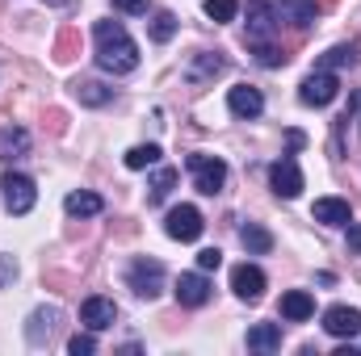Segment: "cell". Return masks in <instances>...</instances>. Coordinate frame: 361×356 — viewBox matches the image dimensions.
Segmentation results:
<instances>
[{
    "label": "cell",
    "instance_id": "7a4b0ae2",
    "mask_svg": "<svg viewBox=\"0 0 361 356\" xmlns=\"http://www.w3.org/2000/svg\"><path fill=\"white\" fill-rule=\"evenodd\" d=\"M185 168L193 172L197 193H206V197H214V193L227 184V164H223V160H214V155H189V160H185Z\"/></svg>",
    "mask_w": 361,
    "mask_h": 356
},
{
    "label": "cell",
    "instance_id": "8fae6325",
    "mask_svg": "<svg viewBox=\"0 0 361 356\" xmlns=\"http://www.w3.org/2000/svg\"><path fill=\"white\" fill-rule=\"evenodd\" d=\"M173 293H177L180 306H206V302H210V281H206L202 268H197V272H180Z\"/></svg>",
    "mask_w": 361,
    "mask_h": 356
},
{
    "label": "cell",
    "instance_id": "277c9868",
    "mask_svg": "<svg viewBox=\"0 0 361 356\" xmlns=\"http://www.w3.org/2000/svg\"><path fill=\"white\" fill-rule=\"evenodd\" d=\"M126 285H130L139 298H147V302L160 298V289H164V265H160V260H147V256L135 260L130 272H126Z\"/></svg>",
    "mask_w": 361,
    "mask_h": 356
},
{
    "label": "cell",
    "instance_id": "e575fe53",
    "mask_svg": "<svg viewBox=\"0 0 361 356\" xmlns=\"http://www.w3.org/2000/svg\"><path fill=\"white\" fill-rule=\"evenodd\" d=\"M349 248L361 252V227H349Z\"/></svg>",
    "mask_w": 361,
    "mask_h": 356
},
{
    "label": "cell",
    "instance_id": "ba28073f",
    "mask_svg": "<svg viewBox=\"0 0 361 356\" xmlns=\"http://www.w3.org/2000/svg\"><path fill=\"white\" fill-rule=\"evenodd\" d=\"M269 180H273V193L286 197V201H294V197L302 193V172H298V164H294L290 155H281L269 168Z\"/></svg>",
    "mask_w": 361,
    "mask_h": 356
},
{
    "label": "cell",
    "instance_id": "603a6c76",
    "mask_svg": "<svg viewBox=\"0 0 361 356\" xmlns=\"http://www.w3.org/2000/svg\"><path fill=\"white\" fill-rule=\"evenodd\" d=\"M177 168H160V172H156V177H152V184H147V201H152V205H160V201H164V197H169V193H173V184H177Z\"/></svg>",
    "mask_w": 361,
    "mask_h": 356
},
{
    "label": "cell",
    "instance_id": "f1b7e54d",
    "mask_svg": "<svg viewBox=\"0 0 361 356\" xmlns=\"http://www.w3.org/2000/svg\"><path fill=\"white\" fill-rule=\"evenodd\" d=\"M257 51V63H265V68H281L290 55L281 51V46H273V42H261V46H252Z\"/></svg>",
    "mask_w": 361,
    "mask_h": 356
},
{
    "label": "cell",
    "instance_id": "cb8c5ba5",
    "mask_svg": "<svg viewBox=\"0 0 361 356\" xmlns=\"http://www.w3.org/2000/svg\"><path fill=\"white\" fill-rule=\"evenodd\" d=\"M353 63H357V46H353V42H341V46H332V51L319 59V68H328V72H332V68H353Z\"/></svg>",
    "mask_w": 361,
    "mask_h": 356
},
{
    "label": "cell",
    "instance_id": "ac0fdd59",
    "mask_svg": "<svg viewBox=\"0 0 361 356\" xmlns=\"http://www.w3.org/2000/svg\"><path fill=\"white\" fill-rule=\"evenodd\" d=\"M25 151H30V134L17 130V126H4V130H0V164H4V160H21Z\"/></svg>",
    "mask_w": 361,
    "mask_h": 356
},
{
    "label": "cell",
    "instance_id": "4fadbf2b",
    "mask_svg": "<svg viewBox=\"0 0 361 356\" xmlns=\"http://www.w3.org/2000/svg\"><path fill=\"white\" fill-rule=\"evenodd\" d=\"M114 319H118V306H114L109 298H85V306H80V323H85L89 331H109Z\"/></svg>",
    "mask_w": 361,
    "mask_h": 356
},
{
    "label": "cell",
    "instance_id": "3957f363",
    "mask_svg": "<svg viewBox=\"0 0 361 356\" xmlns=\"http://www.w3.org/2000/svg\"><path fill=\"white\" fill-rule=\"evenodd\" d=\"M0 193H4V210H8V214H30V210H34V201H38L34 180L21 177V172H4Z\"/></svg>",
    "mask_w": 361,
    "mask_h": 356
},
{
    "label": "cell",
    "instance_id": "d6a6232c",
    "mask_svg": "<svg viewBox=\"0 0 361 356\" xmlns=\"http://www.w3.org/2000/svg\"><path fill=\"white\" fill-rule=\"evenodd\" d=\"M13 276H17V265H13V256H0V289H4Z\"/></svg>",
    "mask_w": 361,
    "mask_h": 356
},
{
    "label": "cell",
    "instance_id": "d590c367",
    "mask_svg": "<svg viewBox=\"0 0 361 356\" xmlns=\"http://www.w3.org/2000/svg\"><path fill=\"white\" fill-rule=\"evenodd\" d=\"M328 4H332V0H328Z\"/></svg>",
    "mask_w": 361,
    "mask_h": 356
},
{
    "label": "cell",
    "instance_id": "1f68e13d",
    "mask_svg": "<svg viewBox=\"0 0 361 356\" xmlns=\"http://www.w3.org/2000/svg\"><path fill=\"white\" fill-rule=\"evenodd\" d=\"M55 59H59V63H68V59H76V34H72V30H68V34L59 38V55H55Z\"/></svg>",
    "mask_w": 361,
    "mask_h": 356
},
{
    "label": "cell",
    "instance_id": "4316f807",
    "mask_svg": "<svg viewBox=\"0 0 361 356\" xmlns=\"http://www.w3.org/2000/svg\"><path fill=\"white\" fill-rule=\"evenodd\" d=\"M173 34H177V17H173V13H156V17H152V38H156V42H169Z\"/></svg>",
    "mask_w": 361,
    "mask_h": 356
},
{
    "label": "cell",
    "instance_id": "ffe728a7",
    "mask_svg": "<svg viewBox=\"0 0 361 356\" xmlns=\"http://www.w3.org/2000/svg\"><path fill=\"white\" fill-rule=\"evenodd\" d=\"M63 210L72 214V218H92V214H101L105 210V201L97 197V193H68V201H63Z\"/></svg>",
    "mask_w": 361,
    "mask_h": 356
},
{
    "label": "cell",
    "instance_id": "8992f818",
    "mask_svg": "<svg viewBox=\"0 0 361 356\" xmlns=\"http://www.w3.org/2000/svg\"><path fill=\"white\" fill-rule=\"evenodd\" d=\"M202 214H197V205H177V210H169V218H164V231H169V239H177V243H193L197 235H202Z\"/></svg>",
    "mask_w": 361,
    "mask_h": 356
},
{
    "label": "cell",
    "instance_id": "836d02e7",
    "mask_svg": "<svg viewBox=\"0 0 361 356\" xmlns=\"http://www.w3.org/2000/svg\"><path fill=\"white\" fill-rule=\"evenodd\" d=\"M114 4H118L122 13H143V8H147V0H114Z\"/></svg>",
    "mask_w": 361,
    "mask_h": 356
},
{
    "label": "cell",
    "instance_id": "30bf717a",
    "mask_svg": "<svg viewBox=\"0 0 361 356\" xmlns=\"http://www.w3.org/2000/svg\"><path fill=\"white\" fill-rule=\"evenodd\" d=\"M231 289H235L244 302H261V298H265V272L257 265H235L231 268Z\"/></svg>",
    "mask_w": 361,
    "mask_h": 356
},
{
    "label": "cell",
    "instance_id": "4dcf8cb0",
    "mask_svg": "<svg viewBox=\"0 0 361 356\" xmlns=\"http://www.w3.org/2000/svg\"><path fill=\"white\" fill-rule=\"evenodd\" d=\"M68 352L89 356V352H97V340H92V336H72V340H68Z\"/></svg>",
    "mask_w": 361,
    "mask_h": 356
},
{
    "label": "cell",
    "instance_id": "e0dca14e",
    "mask_svg": "<svg viewBox=\"0 0 361 356\" xmlns=\"http://www.w3.org/2000/svg\"><path fill=\"white\" fill-rule=\"evenodd\" d=\"M248 348H252V352H277V348H281V327H277V323H257V327H248Z\"/></svg>",
    "mask_w": 361,
    "mask_h": 356
},
{
    "label": "cell",
    "instance_id": "484cf974",
    "mask_svg": "<svg viewBox=\"0 0 361 356\" xmlns=\"http://www.w3.org/2000/svg\"><path fill=\"white\" fill-rule=\"evenodd\" d=\"M76 96L85 101V105H105L114 89H105V84H97V80H76Z\"/></svg>",
    "mask_w": 361,
    "mask_h": 356
},
{
    "label": "cell",
    "instance_id": "52a82bcc",
    "mask_svg": "<svg viewBox=\"0 0 361 356\" xmlns=\"http://www.w3.org/2000/svg\"><path fill=\"white\" fill-rule=\"evenodd\" d=\"M273 30H277V8L265 0H252L248 4V46L273 42Z\"/></svg>",
    "mask_w": 361,
    "mask_h": 356
},
{
    "label": "cell",
    "instance_id": "f546056e",
    "mask_svg": "<svg viewBox=\"0 0 361 356\" xmlns=\"http://www.w3.org/2000/svg\"><path fill=\"white\" fill-rule=\"evenodd\" d=\"M219 265H223V252H219V248H202V252H197V268H202V272H214Z\"/></svg>",
    "mask_w": 361,
    "mask_h": 356
},
{
    "label": "cell",
    "instance_id": "5b68a950",
    "mask_svg": "<svg viewBox=\"0 0 361 356\" xmlns=\"http://www.w3.org/2000/svg\"><path fill=\"white\" fill-rule=\"evenodd\" d=\"M336 92H341V80H336L328 68H315V72L302 80L298 101H302V105H315V109H324V105H332V101H336Z\"/></svg>",
    "mask_w": 361,
    "mask_h": 356
},
{
    "label": "cell",
    "instance_id": "2e32d148",
    "mask_svg": "<svg viewBox=\"0 0 361 356\" xmlns=\"http://www.w3.org/2000/svg\"><path fill=\"white\" fill-rule=\"evenodd\" d=\"M281 314H286L290 323H302V319L315 314V298H311L307 289H290V293H281Z\"/></svg>",
    "mask_w": 361,
    "mask_h": 356
},
{
    "label": "cell",
    "instance_id": "9c48e42d",
    "mask_svg": "<svg viewBox=\"0 0 361 356\" xmlns=\"http://www.w3.org/2000/svg\"><path fill=\"white\" fill-rule=\"evenodd\" d=\"M324 331L336 336V340L361 336V310H353V306H332V310H324Z\"/></svg>",
    "mask_w": 361,
    "mask_h": 356
},
{
    "label": "cell",
    "instance_id": "83f0119b",
    "mask_svg": "<svg viewBox=\"0 0 361 356\" xmlns=\"http://www.w3.org/2000/svg\"><path fill=\"white\" fill-rule=\"evenodd\" d=\"M202 8H206L210 21H235V8H240V4H235V0H206Z\"/></svg>",
    "mask_w": 361,
    "mask_h": 356
},
{
    "label": "cell",
    "instance_id": "7402d4cb",
    "mask_svg": "<svg viewBox=\"0 0 361 356\" xmlns=\"http://www.w3.org/2000/svg\"><path fill=\"white\" fill-rule=\"evenodd\" d=\"M240 243H244L252 256H265V252H273V235L265 231V227H257V222H248V227L240 231Z\"/></svg>",
    "mask_w": 361,
    "mask_h": 356
},
{
    "label": "cell",
    "instance_id": "9a60e30c",
    "mask_svg": "<svg viewBox=\"0 0 361 356\" xmlns=\"http://www.w3.org/2000/svg\"><path fill=\"white\" fill-rule=\"evenodd\" d=\"M227 105H231L235 117H261L265 96H261V89H252V84H235V89L227 92Z\"/></svg>",
    "mask_w": 361,
    "mask_h": 356
},
{
    "label": "cell",
    "instance_id": "d6986e66",
    "mask_svg": "<svg viewBox=\"0 0 361 356\" xmlns=\"http://www.w3.org/2000/svg\"><path fill=\"white\" fill-rule=\"evenodd\" d=\"M55 323H59V310L55 306H47V310H34L30 314V344H42V340H51V331H55Z\"/></svg>",
    "mask_w": 361,
    "mask_h": 356
},
{
    "label": "cell",
    "instance_id": "6da1fadb",
    "mask_svg": "<svg viewBox=\"0 0 361 356\" xmlns=\"http://www.w3.org/2000/svg\"><path fill=\"white\" fill-rule=\"evenodd\" d=\"M92 38H97V68H101V72L126 76V72L139 68V46H135V38L126 34V25H118V21H97V25H92Z\"/></svg>",
    "mask_w": 361,
    "mask_h": 356
},
{
    "label": "cell",
    "instance_id": "7c38bea8",
    "mask_svg": "<svg viewBox=\"0 0 361 356\" xmlns=\"http://www.w3.org/2000/svg\"><path fill=\"white\" fill-rule=\"evenodd\" d=\"M311 218L324 222V227H349V222H353V205H349L345 197H319V201L311 205Z\"/></svg>",
    "mask_w": 361,
    "mask_h": 356
},
{
    "label": "cell",
    "instance_id": "d4e9b609",
    "mask_svg": "<svg viewBox=\"0 0 361 356\" xmlns=\"http://www.w3.org/2000/svg\"><path fill=\"white\" fill-rule=\"evenodd\" d=\"M152 164H160V147L156 143H147V147H130L126 151V168H152Z\"/></svg>",
    "mask_w": 361,
    "mask_h": 356
},
{
    "label": "cell",
    "instance_id": "5bb4252c",
    "mask_svg": "<svg viewBox=\"0 0 361 356\" xmlns=\"http://www.w3.org/2000/svg\"><path fill=\"white\" fill-rule=\"evenodd\" d=\"M273 8H277V17L290 21L294 30H307V25H315V17H319V0H277Z\"/></svg>",
    "mask_w": 361,
    "mask_h": 356
},
{
    "label": "cell",
    "instance_id": "44dd1931",
    "mask_svg": "<svg viewBox=\"0 0 361 356\" xmlns=\"http://www.w3.org/2000/svg\"><path fill=\"white\" fill-rule=\"evenodd\" d=\"M223 68H227V59H223L219 51H214V55L206 51V55H197V59L189 63V80H197V84H202V80H214Z\"/></svg>",
    "mask_w": 361,
    "mask_h": 356
}]
</instances>
